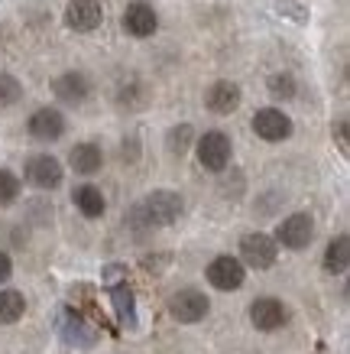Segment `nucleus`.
I'll return each mask as SVG.
<instances>
[{"instance_id": "13", "label": "nucleus", "mask_w": 350, "mask_h": 354, "mask_svg": "<svg viewBox=\"0 0 350 354\" xmlns=\"http://www.w3.org/2000/svg\"><path fill=\"white\" fill-rule=\"evenodd\" d=\"M52 91L62 104H81L91 95V82H88L85 72H65L52 82Z\"/></svg>"}, {"instance_id": "14", "label": "nucleus", "mask_w": 350, "mask_h": 354, "mask_svg": "<svg viewBox=\"0 0 350 354\" xmlns=\"http://www.w3.org/2000/svg\"><path fill=\"white\" fill-rule=\"evenodd\" d=\"M240 88L233 85V82H214L208 88V95H204V104L211 114H233V111L240 108Z\"/></svg>"}, {"instance_id": "17", "label": "nucleus", "mask_w": 350, "mask_h": 354, "mask_svg": "<svg viewBox=\"0 0 350 354\" xmlns=\"http://www.w3.org/2000/svg\"><path fill=\"white\" fill-rule=\"evenodd\" d=\"M72 202H75V208H78L85 218H101V215H104V208H107L104 195H101V189H97V185H78V189H75V195H72Z\"/></svg>"}, {"instance_id": "20", "label": "nucleus", "mask_w": 350, "mask_h": 354, "mask_svg": "<svg viewBox=\"0 0 350 354\" xmlns=\"http://www.w3.org/2000/svg\"><path fill=\"white\" fill-rule=\"evenodd\" d=\"M20 97H23V85L13 75H3V72H0V111L13 108Z\"/></svg>"}, {"instance_id": "9", "label": "nucleus", "mask_w": 350, "mask_h": 354, "mask_svg": "<svg viewBox=\"0 0 350 354\" xmlns=\"http://www.w3.org/2000/svg\"><path fill=\"white\" fill-rule=\"evenodd\" d=\"M124 30L130 36H137V39H146V36H153L159 30V13L153 10L146 0H133L124 10Z\"/></svg>"}, {"instance_id": "25", "label": "nucleus", "mask_w": 350, "mask_h": 354, "mask_svg": "<svg viewBox=\"0 0 350 354\" xmlns=\"http://www.w3.org/2000/svg\"><path fill=\"white\" fill-rule=\"evenodd\" d=\"M10 273H13V263H10V257L0 250V283H7L10 279Z\"/></svg>"}, {"instance_id": "19", "label": "nucleus", "mask_w": 350, "mask_h": 354, "mask_svg": "<svg viewBox=\"0 0 350 354\" xmlns=\"http://www.w3.org/2000/svg\"><path fill=\"white\" fill-rule=\"evenodd\" d=\"M23 312H26V299H23V292H17V290L0 292V325L20 322Z\"/></svg>"}, {"instance_id": "11", "label": "nucleus", "mask_w": 350, "mask_h": 354, "mask_svg": "<svg viewBox=\"0 0 350 354\" xmlns=\"http://www.w3.org/2000/svg\"><path fill=\"white\" fill-rule=\"evenodd\" d=\"M286 306L279 299H273V296H263V299H256L253 306H250V322L260 328V332H276V328H282L286 325Z\"/></svg>"}, {"instance_id": "5", "label": "nucleus", "mask_w": 350, "mask_h": 354, "mask_svg": "<svg viewBox=\"0 0 350 354\" xmlns=\"http://www.w3.org/2000/svg\"><path fill=\"white\" fill-rule=\"evenodd\" d=\"M311 237H315V221H311V215H302V212L289 215L276 227V244L289 247V250H305L311 244Z\"/></svg>"}, {"instance_id": "2", "label": "nucleus", "mask_w": 350, "mask_h": 354, "mask_svg": "<svg viewBox=\"0 0 350 354\" xmlns=\"http://www.w3.org/2000/svg\"><path fill=\"white\" fill-rule=\"evenodd\" d=\"M231 156H233V147L224 130H208L204 137H198V162L204 169L224 172L231 166Z\"/></svg>"}, {"instance_id": "24", "label": "nucleus", "mask_w": 350, "mask_h": 354, "mask_svg": "<svg viewBox=\"0 0 350 354\" xmlns=\"http://www.w3.org/2000/svg\"><path fill=\"white\" fill-rule=\"evenodd\" d=\"M114 306H117V312H120L124 322H133V296H130L127 286H117L114 290Z\"/></svg>"}, {"instance_id": "21", "label": "nucleus", "mask_w": 350, "mask_h": 354, "mask_svg": "<svg viewBox=\"0 0 350 354\" xmlns=\"http://www.w3.org/2000/svg\"><path fill=\"white\" fill-rule=\"evenodd\" d=\"M20 198V179L10 169H0V208H7Z\"/></svg>"}, {"instance_id": "4", "label": "nucleus", "mask_w": 350, "mask_h": 354, "mask_svg": "<svg viewBox=\"0 0 350 354\" xmlns=\"http://www.w3.org/2000/svg\"><path fill=\"white\" fill-rule=\"evenodd\" d=\"M279 257V247H276V237L269 234H246L244 241H240V263H246V267L253 270H269L273 263H276Z\"/></svg>"}, {"instance_id": "7", "label": "nucleus", "mask_w": 350, "mask_h": 354, "mask_svg": "<svg viewBox=\"0 0 350 354\" xmlns=\"http://www.w3.org/2000/svg\"><path fill=\"white\" fill-rule=\"evenodd\" d=\"M208 309H211V302H208V296L198 290H179L172 292L169 299V312L172 319H179V322H202L204 315H208Z\"/></svg>"}, {"instance_id": "16", "label": "nucleus", "mask_w": 350, "mask_h": 354, "mask_svg": "<svg viewBox=\"0 0 350 354\" xmlns=\"http://www.w3.org/2000/svg\"><path fill=\"white\" fill-rule=\"evenodd\" d=\"M68 162H72L75 172L95 176V172H101V166H104V153H101L97 143H78V147H72V153H68Z\"/></svg>"}, {"instance_id": "10", "label": "nucleus", "mask_w": 350, "mask_h": 354, "mask_svg": "<svg viewBox=\"0 0 350 354\" xmlns=\"http://www.w3.org/2000/svg\"><path fill=\"white\" fill-rule=\"evenodd\" d=\"M104 20V7L97 0H72L65 7V23L75 32H95Z\"/></svg>"}, {"instance_id": "1", "label": "nucleus", "mask_w": 350, "mask_h": 354, "mask_svg": "<svg viewBox=\"0 0 350 354\" xmlns=\"http://www.w3.org/2000/svg\"><path fill=\"white\" fill-rule=\"evenodd\" d=\"M182 195L159 189V192H149L143 202L130 212V225L133 227H166L172 221H179L182 215Z\"/></svg>"}, {"instance_id": "23", "label": "nucleus", "mask_w": 350, "mask_h": 354, "mask_svg": "<svg viewBox=\"0 0 350 354\" xmlns=\"http://www.w3.org/2000/svg\"><path fill=\"white\" fill-rule=\"evenodd\" d=\"M191 140H195V130H191V124H179V127H172L169 130V140H166V143H169V153H185L191 147Z\"/></svg>"}, {"instance_id": "12", "label": "nucleus", "mask_w": 350, "mask_h": 354, "mask_svg": "<svg viewBox=\"0 0 350 354\" xmlns=\"http://www.w3.org/2000/svg\"><path fill=\"white\" fill-rule=\"evenodd\" d=\"M26 130H30V137L43 140V143H52V140H59V137L65 133V118H62V111H55V108H39L30 120H26Z\"/></svg>"}, {"instance_id": "15", "label": "nucleus", "mask_w": 350, "mask_h": 354, "mask_svg": "<svg viewBox=\"0 0 350 354\" xmlns=\"http://www.w3.org/2000/svg\"><path fill=\"white\" fill-rule=\"evenodd\" d=\"M59 332H62V338L68 344H91L95 342V328L72 309H65L62 315H59Z\"/></svg>"}, {"instance_id": "26", "label": "nucleus", "mask_w": 350, "mask_h": 354, "mask_svg": "<svg viewBox=\"0 0 350 354\" xmlns=\"http://www.w3.org/2000/svg\"><path fill=\"white\" fill-rule=\"evenodd\" d=\"M338 140H340V147L347 150V120H340L338 124Z\"/></svg>"}, {"instance_id": "6", "label": "nucleus", "mask_w": 350, "mask_h": 354, "mask_svg": "<svg viewBox=\"0 0 350 354\" xmlns=\"http://www.w3.org/2000/svg\"><path fill=\"white\" fill-rule=\"evenodd\" d=\"M244 263L237 257H231V254H221V257H214L211 263H208V283H211L214 290H240L244 286Z\"/></svg>"}, {"instance_id": "22", "label": "nucleus", "mask_w": 350, "mask_h": 354, "mask_svg": "<svg viewBox=\"0 0 350 354\" xmlns=\"http://www.w3.org/2000/svg\"><path fill=\"white\" fill-rule=\"evenodd\" d=\"M298 85H295V78L289 75V72H279V75L269 78V95L279 97V101H289V97H295Z\"/></svg>"}, {"instance_id": "18", "label": "nucleus", "mask_w": 350, "mask_h": 354, "mask_svg": "<svg viewBox=\"0 0 350 354\" xmlns=\"http://www.w3.org/2000/svg\"><path fill=\"white\" fill-rule=\"evenodd\" d=\"M347 263H350V237L340 234V237H334L328 244V250H324V270L334 273V277H340V273H347Z\"/></svg>"}, {"instance_id": "3", "label": "nucleus", "mask_w": 350, "mask_h": 354, "mask_svg": "<svg viewBox=\"0 0 350 354\" xmlns=\"http://www.w3.org/2000/svg\"><path fill=\"white\" fill-rule=\"evenodd\" d=\"M23 172H26V183L36 185V189H43V192H52V189H59L62 185V162L55 160V156H49V153H36V156H30L26 160V166H23Z\"/></svg>"}, {"instance_id": "8", "label": "nucleus", "mask_w": 350, "mask_h": 354, "mask_svg": "<svg viewBox=\"0 0 350 354\" xmlns=\"http://www.w3.org/2000/svg\"><path fill=\"white\" fill-rule=\"evenodd\" d=\"M253 133L266 143H279V140L292 137V120L279 108H260L253 114Z\"/></svg>"}]
</instances>
